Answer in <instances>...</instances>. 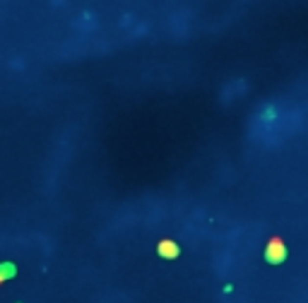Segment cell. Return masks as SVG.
I'll use <instances>...</instances> for the list:
<instances>
[{
	"mask_svg": "<svg viewBox=\"0 0 308 303\" xmlns=\"http://www.w3.org/2000/svg\"><path fill=\"white\" fill-rule=\"evenodd\" d=\"M267 255H270V260H282L284 257V243H282V238H275L272 243H270V248H267Z\"/></svg>",
	"mask_w": 308,
	"mask_h": 303,
	"instance_id": "1",
	"label": "cell"
},
{
	"mask_svg": "<svg viewBox=\"0 0 308 303\" xmlns=\"http://www.w3.org/2000/svg\"><path fill=\"white\" fill-rule=\"evenodd\" d=\"M15 272H17V267H15L12 262H2V265H0V284L7 281L10 277H15Z\"/></svg>",
	"mask_w": 308,
	"mask_h": 303,
	"instance_id": "2",
	"label": "cell"
},
{
	"mask_svg": "<svg viewBox=\"0 0 308 303\" xmlns=\"http://www.w3.org/2000/svg\"><path fill=\"white\" fill-rule=\"evenodd\" d=\"M159 253H162V255H176V253H178V248H176V243H164V241H162V243H159Z\"/></svg>",
	"mask_w": 308,
	"mask_h": 303,
	"instance_id": "3",
	"label": "cell"
}]
</instances>
